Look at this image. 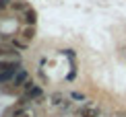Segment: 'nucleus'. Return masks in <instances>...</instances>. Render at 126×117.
<instances>
[{
    "mask_svg": "<svg viewBox=\"0 0 126 117\" xmlns=\"http://www.w3.org/2000/svg\"><path fill=\"white\" fill-rule=\"evenodd\" d=\"M79 117H99V109L93 107V105H85V107L79 109Z\"/></svg>",
    "mask_w": 126,
    "mask_h": 117,
    "instance_id": "nucleus-1",
    "label": "nucleus"
},
{
    "mask_svg": "<svg viewBox=\"0 0 126 117\" xmlns=\"http://www.w3.org/2000/svg\"><path fill=\"white\" fill-rule=\"evenodd\" d=\"M50 105L52 107H68V101H64V94L62 93H54L50 97Z\"/></svg>",
    "mask_w": 126,
    "mask_h": 117,
    "instance_id": "nucleus-2",
    "label": "nucleus"
},
{
    "mask_svg": "<svg viewBox=\"0 0 126 117\" xmlns=\"http://www.w3.org/2000/svg\"><path fill=\"white\" fill-rule=\"evenodd\" d=\"M25 82H27V72L25 70H17V74H15V78H13V84L21 86V84H25Z\"/></svg>",
    "mask_w": 126,
    "mask_h": 117,
    "instance_id": "nucleus-3",
    "label": "nucleus"
},
{
    "mask_svg": "<svg viewBox=\"0 0 126 117\" xmlns=\"http://www.w3.org/2000/svg\"><path fill=\"white\" fill-rule=\"evenodd\" d=\"M23 17H25V23H27V25H31V27H33V25H35V21H37V14H35V10H31V8H27V10H25V14H23Z\"/></svg>",
    "mask_w": 126,
    "mask_h": 117,
    "instance_id": "nucleus-4",
    "label": "nucleus"
},
{
    "mask_svg": "<svg viewBox=\"0 0 126 117\" xmlns=\"http://www.w3.org/2000/svg\"><path fill=\"white\" fill-rule=\"evenodd\" d=\"M15 74H17V70H2V72H0V82H8V80H13Z\"/></svg>",
    "mask_w": 126,
    "mask_h": 117,
    "instance_id": "nucleus-5",
    "label": "nucleus"
},
{
    "mask_svg": "<svg viewBox=\"0 0 126 117\" xmlns=\"http://www.w3.org/2000/svg\"><path fill=\"white\" fill-rule=\"evenodd\" d=\"M33 37H35V29L31 27V25H29L27 29H23V39H25V41H31Z\"/></svg>",
    "mask_w": 126,
    "mask_h": 117,
    "instance_id": "nucleus-6",
    "label": "nucleus"
},
{
    "mask_svg": "<svg viewBox=\"0 0 126 117\" xmlns=\"http://www.w3.org/2000/svg\"><path fill=\"white\" fill-rule=\"evenodd\" d=\"M27 94H29L31 99H37V97H41V88H39V86H33V88H31Z\"/></svg>",
    "mask_w": 126,
    "mask_h": 117,
    "instance_id": "nucleus-7",
    "label": "nucleus"
},
{
    "mask_svg": "<svg viewBox=\"0 0 126 117\" xmlns=\"http://www.w3.org/2000/svg\"><path fill=\"white\" fill-rule=\"evenodd\" d=\"M13 45H15V47H21V49H23V47H27V41H19V39H13Z\"/></svg>",
    "mask_w": 126,
    "mask_h": 117,
    "instance_id": "nucleus-8",
    "label": "nucleus"
},
{
    "mask_svg": "<svg viewBox=\"0 0 126 117\" xmlns=\"http://www.w3.org/2000/svg\"><path fill=\"white\" fill-rule=\"evenodd\" d=\"M70 97H72V99H77V101H85V97H83L81 93H70Z\"/></svg>",
    "mask_w": 126,
    "mask_h": 117,
    "instance_id": "nucleus-9",
    "label": "nucleus"
},
{
    "mask_svg": "<svg viewBox=\"0 0 126 117\" xmlns=\"http://www.w3.org/2000/svg\"><path fill=\"white\" fill-rule=\"evenodd\" d=\"M8 2H10V0H0V10L6 8V6H8Z\"/></svg>",
    "mask_w": 126,
    "mask_h": 117,
    "instance_id": "nucleus-10",
    "label": "nucleus"
},
{
    "mask_svg": "<svg viewBox=\"0 0 126 117\" xmlns=\"http://www.w3.org/2000/svg\"><path fill=\"white\" fill-rule=\"evenodd\" d=\"M116 117H118V115H116Z\"/></svg>",
    "mask_w": 126,
    "mask_h": 117,
    "instance_id": "nucleus-11",
    "label": "nucleus"
}]
</instances>
